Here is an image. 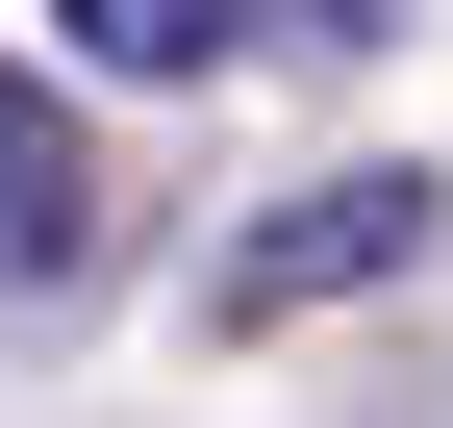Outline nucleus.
Returning <instances> with one entry per match:
<instances>
[{"mask_svg": "<svg viewBox=\"0 0 453 428\" xmlns=\"http://www.w3.org/2000/svg\"><path fill=\"white\" fill-rule=\"evenodd\" d=\"M428 151H353V177H303V202H252L226 227V328H303V302H353V278H428Z\"/></svg>", "mask_w": 453, "mask_h": 428, "instance_id": "1", "label": "nucleus"}, {"mask_svg": "<svg viewBox=\"0 0 453 428\" xmlns=\"http://www.w3.org/2000/svg\"><path fill=\"white\" fill-rule=\"evenodd\" d=\"M76 252H101V151H76L50 76H0V302H50Z\"/></svg>", "mask_w": 453, "mask_h": 428, "instance_id": "2", "label": "nucleus"}, {"mask_svg": "<svg viewBox=\"0 0 453 428\" xmlns=\"http://www.w3.org/2000/svg\"><path fill=\"white\" fill-rule=\"evenodd\" d=\"M50 50H101V76H226L252 0H50Z\"/></svg>", "mask_w": 453, "mask_h": 428, "instance_id": "3", "label": "nucleus"}]
</instances>
